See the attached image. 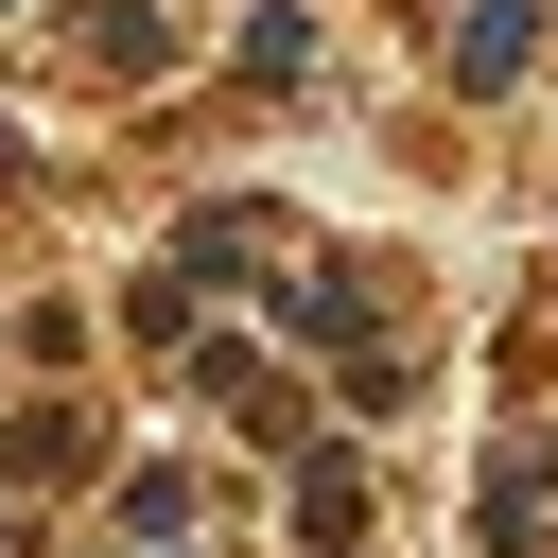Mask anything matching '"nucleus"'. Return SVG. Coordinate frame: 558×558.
<instances>
[{"instance_id": "nucleus-1", "label": "nucleus", "mask_w": 558, "mask_h": 558, "mask_svg": "<svg viewBox=\"0 0 558 558\" xmlns=\"http://www.w3.org/2000/svg\"><path fill=\"white\" fill-rule=\"evenodd\" d=\"M523 52H541V0H471L453 17V87H523Z\"/></svg>"}, {"instance_id": "nucleus-3", "label": "nucleus", "mask_w": 558, "mask_h": 558, "mask_svg": "<svg viewBox=\"0 0 558 558\" xmlns=\"http://www.w3.org/2000/svg\"><path fill=\"white\" fill-rule=\"evenodd\" d=\"M0 17H17V0H0Z\"/></svg>"}, {"instance_id": "nucleus-2", "label": "nucleus", "mask_w": 558, "mask_h": 558, "mask_svg": "<svg viewBox=\"0 0 558 558\" xmlns=\"http://www.w3.org/2000/svg\"><path fill=\"white\" fill-rule=\"evenodd\" d=\"M296 523H314V541H366V471L314 453V471H296Z\"/></svg>"}]
</instances>
